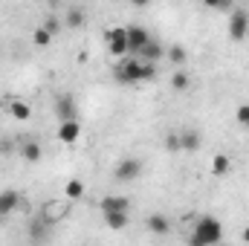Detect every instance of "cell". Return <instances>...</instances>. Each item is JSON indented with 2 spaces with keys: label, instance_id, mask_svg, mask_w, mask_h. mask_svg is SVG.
Returning <instances> with one entry per match:
<instances>
[{
  "label": "cell",
  "instance_id": "obj_3",
  "mask_svg": "<svg viewBox=\"0 0 249 246\" xmlns=\"http://www.w3.org/2000/svg\"><path fill=\"white\" fill-rule=\"evenodd\" d=\"M105 41H107V50H110L113 58H124V55L130 53L124 26H113V29H107V32H105Z\"/></svg>",
  "mask_w": 249,
  "mask_h": 246
},
{
  "label": "cell",
  "instance_id": "obj_2",
  "mask_svg": "<svg viewBox=\"0 0 249 246\" xmlns=\"http://www.w3.org/2000/svg\"><path fill=\"white\" fill-rule=\"evenodd\" d=\"M223 238V226L214 220V217H200L197 226H194V235H191V244L206 246V244H217Z\"/></svg>",
  "mask_w": 249,
  "mask_h": 246
},
{
  "label": "cell",
  "instance_id": "obj_19",
  "mask_svg": "<svg viewBox=\"0 0 249 246\" xmlns=\"http://www.w3.org/2000/svg\"><path fill=\"white\" fill-rule=\"evenodd\" d=\"M20 154H23V159H29V162H38V159H41V145H38V142H26Z\"/></svg>",
  "mask_w": 249,
  "mask_h": 246
},
{
  "label": "cell",
  "instance_id": "obj_9",
  "mask_svg": "<svg viewBox=\"0 0 249 246\" xmlns=\"http://www.w3.org/2000/svg\"><path fill=\"white\" fill-rule=\"evenodd\" d=\"M18 206H20V194H18V191H12V188L0 191V217L12 214V211H15Z\"/></svg>",
  "mask_w": 249,
  "mask_h": 246
},
{
  "label": "cell",
  "instance_id": "obj_25",
  "mask_svg": "<svg viewBox=\"0 0 249 246\" xmlns=\"http://www.w3.org/2000/svg\"><path fill=\"white\" fill-rule=\"evenodd\" d=\"M165 148H168L171 154L183 151V145H180V133H168V136H165Z\"/></svg>",
  "mask_w": 249,
  "mask_h": 246
},
{
  "label": "cell",
  "instance_id": "obj_7",
  "mask_svg": "<svg viewBox=\"0 0 249 246\" xmlns=\"http://www.w3.org/2000/svg\"><path fill=\"white\" fill-rule=\"evenodd\" d=\"M124 32H127V47H130V53H139V50L151 41L148 29H142V26H124Z\"/></svg>",
  "mask_w": 249,
  "mask_h": 246
},
{
  "label": "cell",
  "instance_id": "obj_16",
  "mask_svg": "<svg viewBox=\"0 0 249 246\" xmlns=\"http://www.w3.org/2000/svg\"><path fill=\"white\" fill-rule=\"evenodd\" d=\"M212 171H214V177H226L229 174V157L226 154H217L212 159Z\"/></svg>",
  "mask_w": 249,
  "mask_h": 246
},
{
  "label": "cell",
  "instance_id": "obj_8",
  "mask_svg": "<svg viewBox=\"0 0 249 246\" xmlns=\"http://www.w3.org/2000/svg\"><path fill=\"white\" fill-rule=\"evenodd\" d=\"M78 136H81V122L78 119H64L61 127H58V139L64 145H72V142H78Z\"/></svg>",
  "mask_w": 249,
  "mask_h": 246
},
{
  "label": "cell",
  "instance_id": "obj_24",
  "mask_svg": "<svg viewBox=\"0 0 249 246\" xmlns=\"http://www.w3.org/2000/svg\"><path fill=\"white\" fill-rule=\"evenodd\" d=\"M209 9H217V12H229L235 6V0H203Z\"/></svg>",
  "mask_w": 249,
  "mask_h": 246
},
{
  "label": "cell",
  "instance_id": "obj_20",
  "mask_svg": "<svg viewBox=\"0 0 249 246\" xmlns=\"http://www.w3.org/2000/svg\"><path fill=\"white\" fill-rule=\"evenodd\" d=\"M32 41H35V47H50V44H53V35H50L44 26H38V29L32 32Z\"/></svg>",
  "mask_w": 249,
  "mask_h": 246
},
{
  "label": "cell",
  "instance_id": "obj_11",
  "mask_svg": "<svg viewBox=\"0 0 249 246\" xmlns=\"http://www.w3.org/2000/svg\"><path fill=\"white\" fill-rule=\"evenodd\" d=\"M148 232H154V235H168V232H171V220H168L165 214H151V217H148Z\"/></svg>",
  "mask_w": 249,
  "mask_h": 246
},
{
  "label": "cell",
  "instance_id": "obj_29",
  "mask_svg": "<svg viewBox=\"0 0 249 246\" xmlns=\"http://www.w3.org/2000/svg\"><path fill=\"white\" fill-rule=\"evenodd\" d=\"M130 3H133V6H148L151 0H130Z\"/></svg>",
  "mask_w": 249,
  "mask_h": 246
},
{
  "label": "cell",
  "instance_id": "obj_23",
  "mask_svg": "<svg viewBox=\"0 0 249 246\" xmlns=\"http://www.w3.org/2000/svg\"><path fill=\"white\" fill-rule=\"evenodd\" d=\"M81 23H84V12H81V9H70V12H67V26H70V29H78Z\"/></svg>",
  "mask_w": 249,
  "mask_h": 246
},
{
  "label": "cell",
  "instance_id": "obj_12",
  "mask_svg": "<svg viewBox=\"0 0 249 246\" xmlns=\"http://www.w3.org/2000/svg\"><path fill=\"white\" fill-rule=\"evenodd\" d=\"M127 209H130L127 197H119V194H110L102 200V211H127Z\"/></svg>",
  "mask_w": 249,
  "mask_h": 246
},
{
  "label": "cell",
  "instance_id": "obj_28",
  "mask_svg": "<svg viewBox=\"0 0 249 246\" xmlns=\"http://www.w3.org/2000/svg\"><path fill=\"white\" fill-rule=\"evenodd\" d=\"M0 154H3V157L15 154V142H12V139H0Z\"/></svg>",
  "mask_w": 249,
  "mask_h": 246
},
{
  "label": "cell",
  "instance_id": "obj_26",
  "mask_svg": "<svg viewBox=\"0 0 249 246\" xmlns=\"http://www.w3.org/2000/svg\"><path fill=\"white\" fill-rule=\"evenodd\" d=\"M44 29H47V32L55 38V35L61 32V20H58V18H47V20H44Z\"/></svg>",
  "mask_w": 249,
  "mask_h": 246
},
{
  "label": "cell",
  "instance_id": "obj_18",
  "mask_svg": "<svg viewBox=\"0 0 249 246\" xmlns=\"http://www.w3.org/2000/svg\"><path fill=\"white\" fill-rule=\"evenodd\" d=\"M165 55H168V61H171V64H177V67H183V64L188 61L186 50H183L180 44H174V47H168V53H165Z\"/></svg>",
  "mask_w": 249,
  "mask_h": 246
},
{
  "label": "cell",
  "instance_id": "obj_15",
  "mask_svg": "<svg viewBox=\"0 0 249 246\" xmlns=\"http://www.w3.org/2000/svg\"><path fill=\"white\" fill-rule=\"evenodd\" d=\"M105 220L110 229H124L127 226V211H105Z\"/></svg>",
  "mask_w": 249,
  "mask_h": 246
},
{
  "label": "cell",
  "instance_id": "obj_10",
  "mask_svg": "<svg viewBox=\"0 0 249 246\" xmlns=\"http://www.w3.org/2000/svg\"><path fill=\"white\" fill-rule=\"evenodd\" d=\"M139 55H142V61H151V64H157L162 55H165V50H162V44L157 41V38H151L142 50H139Z\"/></svg>",
  "mask_w": 249,
  "mask_h": 246
},
{
  "label": "cell",
  "instance_id": "obj_22",
  "mask_svg": "<svg viewBox=\"0 0 249 246\" xmlns=\"http://www.w3.org/2000/svg\"><path fill=\"white\" fill-rule=\"evenodd\" d=\"M188 84H191V78H188V72H183V70L171 75V87H174V90L183 93V90H188Z\"/></svg>",
  "mask_w": 249,
  "mask_h": 246
},
{
  "label": "cell",
  "instance_id": "obj_17",
  "mask_svg": "<svg viewBox=\"0 0 249 246\" xmlns=\"http://www.w3.org/2000/svg\"><path fill=\"white\" fill-rule=\"evenodd\" d=\"M64 194H67V200H81L84 197V183L81 180H70L64 185Z\"/></svg>",
  "mask_w": 249,
  "mask_h": 246
},
{
  "label": "cell",
  "instance_id": "obj_5",
  "mask_svg": "<svg viewBox=\"0 0 249 246\" xmlns=\"http://www.w3.org/2000/svg\"><path fill=\"white\" fill-rule=\"evenodd\" d=\"M139 174H142V162H139V159H133V157L122 159V162L116 165V171H113V177H116L119 183H133Z\"/></svg>",
  "mask_w": 249,
  "mask_h": 246
},
{
  "label": "cell",
  "instance_id": "obj_4",
  "mask_svg": "<svg viewBox=\"0 0 249 246\" xmlns=\"http://www.w3.org/2000/svg\"><path fill=\"white\" fill-rule=\"evenodd\" d=\"M247 35H249V15L247 12H232V18H229V38L235 44H241Z\"/></svg>",
  "mask_w": 249,
  "mask_h": 246
},
{
  "label": "cell",
  "instance_id": "obj_30",
  "mask_svg": "<svg viewBox=\"0 0 249 246\" xmlns=\"http://www.w3.org/2000/svg\"><path fill=\"white\" fill-rule=\"evenodd\" d=\"M244 241H247V244H249V226H247V232H244Z\"/></svg>",
  "mask_w": 249,
  "mask_h": 246
},
{
  "label": "cell",
  "instance_id": "obj_6",
  "mask_svg": "<svg viewBox=\"0 0 249 246\" xmlns=\"http://www.w3.org/2000/svg\"><path fill=\"white\" fill-rule=\"evenodd\" d=\"M53 107H55V116H58V119H78V110H75V99H72V96H70V93H61V96H58V99H55V105H53Z\"/></svg>",
  "mask_w": 249,
  "mask_h": 246
},
{
  "label": "cell",
  "instance_id": "obj_21",
  "mask_svg": "<svg viewBox=\"0 0 249 246\" xmlns=\"http://www.w3.org/2000/svg\"><path fill=\"white\" fill-rule=\"evenodd\" d=\"M44 226H50V220H38V223H29V238H32V241H44V238H47Z\"/></svg>",
  "mask_w": 249,
  "mask_h": 246
},
{
  "label": "cell",
  "instance_id": "obj_1",
  "mask_svg": "<svg viewBox=\"0 0 249 246\" xmlns=\"http://www.w3.org/2000/svg\"><path fill=\"white\" fill-rule=\"evenodd\" d=\"M116 78L122 84H139V81H154L157 78V70L151 61H130L124 58L119 67H116Z\"/></svg>",
  "mask_w": 249,
  "mask_h": 246
},
{
  "label": "cell",
  "instance_id": "obj_14",
  "mask_svg": "<svg viewBox=\"0 0 249 246\" xmlns=\"http://www.w3.org/2000/svg\"><path fill=\"white\" fill-rule=\"evenodd\" d=\"M200 142H203V139H200L197 130H183V133H180V145H183V151H197Z\"/></svg>",
  "mask_w": 249,
  "mask_h": 246
},
{
  "label": "cell",
  "instance_id": "obj_13",
  "mask_svg": "<svg viewBox=\"0 0 249 246\" xmlns=\"http://www.w3.org/2000/svg\"><path fill=\"white\" fill-rule=\"evenodd\" d=\"M6 110H9L12 119H18V122H29V119H32V107H29L26 102H9Z\"/></svg>",
  "mask_w": 249,
  "mask_h": 246
},
{
  "label": "cell",
  "instance_id": "obj_27",
  "mask_svg": "<svg viewBox=\"0 0 249 246\" xmlns=\"http://www.w3.org/2000/svg\"><path fill=\"white\" fill-rule=\"evenodd\" d=\"M235 116H238V122H241V124H247V127H249V105H241Z\"/></svg>",
  "mask_w": 249,
  "mask_h": 246
}]
</instances>
